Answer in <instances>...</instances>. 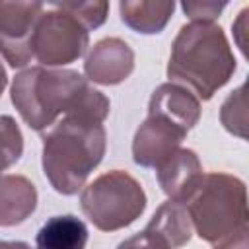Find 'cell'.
Returning <instances> with one entry per match:
<instances>
[{"label": "cell", "mask_w": 249, "mask_h": 249, "mask_svg": "<svg viewBox=\"0 0 249 249\" xmlns=\"http://www.w3.org/2000/svg\"><path fill=\"white\" fill-rule=\"evenodd\" d=\"M80 206L97 230L115 231L130 226L144 212L146 195L132 175L113 169L82 191Z\"/></svg>", "instance_id": "5"}, {"label": "cell", "mask_w": 249, "mask_h": 249, "mask_svg": "<svg viewBox=\"0 0 249 249\" xmlns=\"http://www.w3.org/2000/svg\"><path fill=\"white\" fill-rule=\"evenodd\" d=\"M6 84H8V78H6V70H4V66H2V62H0V95H2L4 88H6Z\"/></svg>", "instance_id": "22"}, {"label": "cell", "mask_w": 249, "mask_h": 249, "mask_svg": "<svg viewBox=\"0 0 249 249\" xmlns=\"http://www.w3.org/2000/svg\"><path fill=\"white\" fill-rule=\"evenodd\" d=\"M23 152V136L10 115H0V173L14 165Z\"/></svg>", "instance_id": "16"}, {"label": "cell", "mask_w": 249, "mask_h": 249, "mask_svg": "<svg viewBox=\"0 0 249 249\" xmlns=\"http://www.w3.org/2000/svg\"><path fill=\"white\" fill-rule=\"evenodd\" d=\"M0 249H31L25 241H0Z\"/></svg>", "instance_id": "21"}, {"label": "cell", "mask_w": 249, "mask_h": 249, "mask_svg": "<svg viewBox=\"0 0 249 249\" xmlns=\"http://www.w3.org/2000/svg\"><path fill=\"white\" fill-rule=\"evenodd\" d=\"M134 68L132 49L119 37H107L93 45L84 62L86 76L103 86L121 84L130 76Z\"/></svg>", "instance_id": "10"}, {"label": "cell", "mask_w": 249, "mask_h": 249, "mask_svg": "<svg viewBox=\"0 0 249 249\" xmlns=\"http://www.w3.org/2000/svg\"><path fill=\"white\" fill-rule=\"evenodd\" d=\"M235 72V56L220 25L208 21L185 23L173 45L167 64L169 80L187 84L198 99H210Z\"/></svg>", "instance_id": "3"}, {"label": "cell", "mask_w": 249, "mask_h": 249, "mask_svg": "<svg viewBox=\"0 0 249 249\" xmlns=\"http://www.w3.org/2000/svg\"><path fill=\"white\" fill-rule=\"evenodd\" d=\"M58 6L68 14H72L88 31L99 27L109 12L107 2H62Z\"/></svg>", "instance_id": "18"}, {"label": "cell", "mask_w": 249, "mask_h": 249, "mask_svg": "<svg viewBox=\"0 0 249 249\" xmlns=\"http://www.w3.org/2000/svg\"><path fill=\"white\" fill-rule=\"evenodd\" d=\"M175 10L173 2H160V0H140V2H121L119 4V12H121V19L123 23H126L130 29L144 33V35H152V33H160L171 14Z\"/></svg>", "instance_id": "14"}, {"label": "cell", "mask_w": 249, "mask_h": 249, "mask_svg": "<svg viewBox=\"0 0 249 249\" xmlns=\"http://www.w3.org/2000/svg\"><path fill=\"white\" fill-rule=\"evenodd\" d=\"M37 206L35 185L21 175L0 177V226H16L27 220Z\"/></svg>", "instance_id": "12"}, {"label": "cell", "mask_w": 249, "mask_h": 249, "mask_svg": "<svg viewBox=\"0 0 249 249\" xmlns=\"http://www.w3.org/2000/svg\"><path fill=\"white\" fill-rule=\"evenodd\" d=\"M105 154L103 119L86 113L64 115L43 138V171L60 195H76Z\"/></svg>", "instance_id": "2"}, {"label": "cell", "mask_w": 249, "mask_h": 249, "mask_svg": "<svg viewBox=\"0 0 249 249\" xmlns=\"http://www.w3.org/2000/svg\"><path fill=\"white\" fill-rule=\"evenodd\" d=\"M43 10L41 2H0V53L10 66L31 62V35Z\"/></svg>", "instance_id": "7"}, {"label": "cell", "mask_w": 249, "mask_h": 249, "mask_svg": "<svg viewBox=\"0 0 249 249\" xmlns=\"http://www.w3.org/2000/svg\"><path fill=\"white\" fill-rule=\"evenodd\" d=\"M12 103L35 130H49L60 115L86 113L105 121L109 99L74 70L27 68L14 78Z\"/></svg>", "instance_id": "1"}, {"label": "cell", "mask_w": 249, "mask_h": 249, "mask_svg": "<svg viewBox=\"0 0 249 249\" xmlns=\"http://www.w3.org/2000/svg\"><path fill=\"white\" fill-rule=\"evenodd\" d=\"M198 237L212 249H247V191L230 173H210L187 202Z\"/></svg>", "instance_id": "4"}, {"label": "cell", "mask_w": 249, "mask_h": 249, "mask_svg": "<svg viewBox=\"0 0 249 249\" xmlns=\"http://www.w3.org/2000/svg\"><path fill=\"white\" fill-rule=\"evenodd\" d=\"M148 113L163 115L189 132L200 117V103L187 88L179 84H161L150 97Z\"/></svg>", "instance_id": "11"}, {"label": "cell", "mask_w": 249, "mask_h": 249, "mask_svg": "<svg viewBox=\"0 0 249 249\" xmlns=\"http://www.w3.org/2000/svg\"><path fill=\"white\" fill-rule=\"evenodd\" d=\"M158 183L169 200L185 204L195 196L204 181L202 165L196 154L189 148H179L173 156H169L161 165L156 167Z\"/></svg>", "instance_id": "9"}, {"label": "cell", "mask_w": 249, "mask_h": 249, "mask_svg": "<svg viewBox=\"0 0 249 249\" xmlns=\"http://www.w3.org/2000/svg\"><path fill=\"white\" fill-rule=\"evenodd\" d=\"M146 230L160 233L169 243L171 249H179L185 243H189L193 224H191V218H189L185 204L167 200L156 210V214L148 222Z\"/></svg>", "instance_id": "15"}, {"label": "cell", "mask_w": 249, "mask_h": 249, "mask_svg": "<svg viewBox=\"0 0 249 249\" xmlns=\"http://www.w3.org/2000/svg\"><path fill=\"white\" fill-rule=\"evenodd\" d=\"M187 130L163 115L148 113V119L138 126L132 142L134 161L142 167H158L179 150Z\"/></svg>", "instance_id": "8"}, {"label": "cell", "mask_w": 249, "mask_h": 249, "mask_svg": "<svg viewBox=\"0 0 249 249\" xmlns=\"http://www.w3.org/2000/svg\"><path fill=\"white\" fill-rule=\"evenodd\" d=\"M226 6H228L226 2H183L181 4L183 12L193 21H208V23H212Z\"/></svg>", "instance_id": "19"}, {"label": "cell", "mask_w": 249, "mask_h": 249, "mask_svg": "<svg viewBox=\"0 0 249 249\" xmlns=\"http://www.w3.org/2000/svg\"><path fill=\"white\" fill-rule=\"evenodd\" d=\"M222 124L231 134H237L239 138L247 136V99H245V84L239 86L222 105L220 113Z\"/></svg>", "instance_id": "17"}, {"label": "cell", "mask_w": 249, "mask_h": 249, "mask_svg": "<svg viewBox=\"0 0 249 249\" xmlns=\"http://www.w3.org/2000/svg\"><path fill=\"white\" fill-rule=\"evenodd\" d=\"M88 41V29L58 4H51L35 23L31 51L43 66H62L78 60L86 53Z\"/></svg>", "instance_id": "6"}, {"label": "cell", "mask_w": 249, "mask_h": 249, "mask_svg": "<svg viewBox=\"0 0 249 249\" xmlns=\"http://www.w3.org/2000/svg\"><path fill=\"white\" fill-rule=\"evenodd\" d=\"M37 249H84L88 243V228L74 214L49 218L37 231Z\"/></svg>", "instance_id": "13"}, {"label": "cell", "mask_w": 249, "mask_h": 249, "mask_svg": "<svg viewBox=\"0 0 249 249\" xmlns=\"http://www.w3.org/2000/svg\"><path fill=\"white\" fill-rule=\"evenodd\" d=\"M117 249H171V247L160 233H156L152 230H144V231L124 239L123 243H119Z\"/></svg>", "instance_id": "20"}]
</instances>
